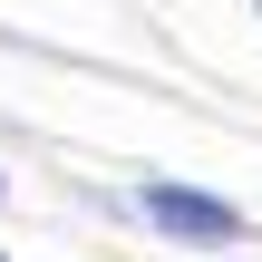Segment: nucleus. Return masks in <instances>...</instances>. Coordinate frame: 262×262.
<instances>
[{
	"label": "nucleus",
	"mask_w": 262,
	"mask_h": 262,
	"mask_svg": "<svg viewBox=\"0 0 262 262\" xmlns=\"http://www.w3.org/2000/svg\"><path fill=\"white\" fill-rule=\"evenodd\" d=\"M136 204H146V224H165L185 243H243V214L214 204V194H194V185H146Z\"/></svg>",
	"instance_id": "f257e3e1"
}]
</instances>
